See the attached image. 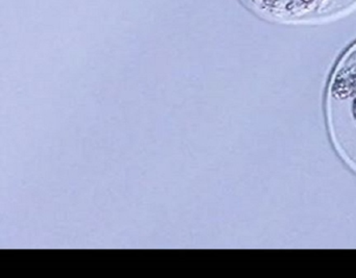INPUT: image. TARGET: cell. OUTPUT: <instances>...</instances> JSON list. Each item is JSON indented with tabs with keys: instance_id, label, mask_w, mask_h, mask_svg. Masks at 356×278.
I'll return each instance as SVG.
<instances>
[{
	"instance_id": "obj_1",
	"label": "cell",
	"mask_w": 356,
	"mask_h": 278,
	"mask_svg": "<svg viewBox=\"0 0 356 278\" xmlns=\"http://www.w3.org/2000/svg\"><path fill=\"white\" fill-rule=\"evenodd\" d=\"M326 117L335 149L356 172V41L339 58L329 78Z\"/></svg>"
},
{
	"instance_id": "obj_2",
	"label": "cell",
	"mask_w": 356,
	"mask_h": 278,
	"mask_svg": "<svg viewBox=\"0 0 356 278\" xmlns=\"http://www.w3.org/2000/svg\"><path fill=\"white\" fill-rule=\"evenodd\" d=\"M264 19L289 26L324 24L356 9V0H243Z\"/></svg>"
}]
</instances>
